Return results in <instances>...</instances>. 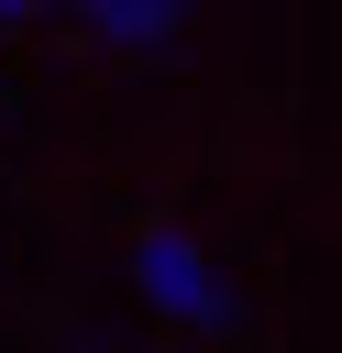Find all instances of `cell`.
<instances>
[{
    "label": "cell",
    "instance_id": "277c9868",
    "mask_svg": "<svg viewBox=\"0 0 342 353\" xmlns=\"http://www.w3.org/2000/svg\"><path fill=\"white\" fill-rule=\"evenodd\" d=\"M66 353H110V342H66Z\"/></svg>",
    "mask_w": 342,
    "mask_h": 353
},
{
    "label": "cell",
    "instance_id": "7a4b0ae2",
    "mask_svg": "<svg viewBox=\"0 0 342 353\" xmlns=\"http://www.w3.org/2000/svg\"><path fill=\"white\" fill-rule=\"evenodd\" d=\"M88 22H99V44H165L188 22V0H88Z\"/></svg>",
    "mask_w": 342,
    "mask_h": 353
},
{
    "label": "cell",
    "instance_id": "3957f363",
    "mask_svg": "<svg viewBox=\"0 0 342 353\" xmlns=\"http://www.w3.org/2000/svg\"><path fill=\"white\" fill-rule=\"evenodd\" d=\"M33 11H55V0H0V22H33Z\"/></svg>",
    "mask_w": 342,
    "mask_h": 353
},
{
    "label": "cell",
    "instance_id": "6da1fadb",
    "mask_svg": "<svg viewBox=\"0 0 342 353\" xmlns=\"http://www.w3.org/2000/svg\"><path fill=\"white\" fill-rule=\"evenodd\" d=\"M132 287H143L165 320H199V331H221V320H232V287H221V265H210L188 232H165V221H154V232H132Z\"/></svg>",
    "mask_w": 342,
    "mask_h": 353
}]
</instances>
